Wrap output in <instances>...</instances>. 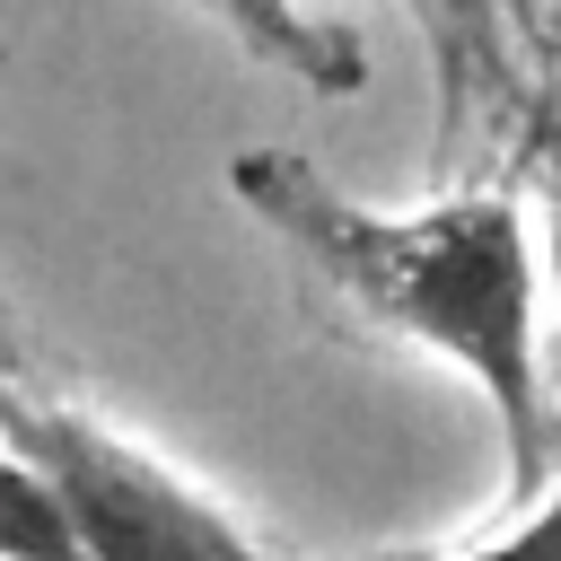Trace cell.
Returning <instances> with one entry per match:
<instances>
[{
	"label": "cell",
	"mask_w": 561,
	"mask_h": 561,
	"mask_svg": "<svg viewBox=\"0 0 561 561\" xmlns=\"http://www.w3.org/2000/svg\"><path fill=\"white\" fill-rule=\"evenodd\" d=\"M237 193L351 307H368L386 333L438 351L491 403L517 491L543 482V351H535L543 254H535V228L508 193H456L430 210H368L289 149H245Z\"/></svg>",
	"instance_id": "6da1fadb"
},
{
	"label": "cell",
	"mask_w": 561,
	"mask_h": 561,
	"mask_svg": "<svg viewBox=\"0 0 561 561\" xmlns=\"http://www.w3.org/2000/svg\"><path fill=\"white\" fill-rule=\"evenodd\" d=\"M0 447L35 465L53 508L79 535V561H272L219 500H202L175 465H158L140 438L105 430L96 412L9 386L0 377Z\"/></svg>",
	"instance_id": "7a4b0ae2"
},
{
	"label": "cell",
	"mask_w": 561,
	"mask_h": 561,
	"mask_svg": "<svg viewBox=\"0 0 561 561\" xmlns=\"http://www.w3.org/2000/svg\"><path fill=\"white\" fill-rule=\"evenodd\" d=\"M254 53H272L280 70H307L316 88H359V53H342V44H324L316 26H298L280 0H210Z\"/></svg>",
	"instance_id": "3957f363"
},
{
	"label": "cell",
	"mask_w": 561,
	"mask_h": 561,
	"mask_svg": "<svg viewBox=\"0 0 561 561\" xmlns=\"http://www.w3.org/2000/svg\"><path fill=\"white\" fill-rule=\"evenodd\" d=\"M465 561H561V491H543L508 535H491V543H473Z\"/></svg>",
	"instance_id": "277c9868"
},
{
	"label": "cell",
	"mask_w": 561,
	"mask_h": 561,
	"mask_svg": "<svg viewBox=\"0 0 561 561\" xmlns=\"http://www.w3.org/2000/svg\"><path fill=\"white\" fill-rule=\"evenodd\" d=\"M535 254H543V280L561 289V158H552V175H543V245H535Z\"/></svg>",
	"instance_id": "5b68a950"
}]
</instances>
